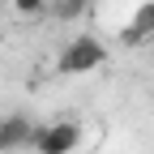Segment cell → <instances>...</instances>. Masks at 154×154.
<instances>
[{
	"instance_id": "277c9868",
	"label": "cell",
	"mask_w": 154,
	"mask_h": 154,
	"mask_svg": "<svg viewBox=\"0 0 154 154\" xmlns=\"http://www.w3.org/2000/svg\"><path fill=\"white\" fill-rule=\"evenodd\" d=\"M150 34H154V0H146V5L133 9V22L124 26L120 43H124V47H137V43H146Z\"/></svg>"
},
{
	"instance_id": "5b68a950",
	"label": "cell",
	"mask_w": 154,
	"mask_h": 154,
	"mask_svg": "<svg viewBox=\"0 0 154 154\" xmlns=\"http://www.w3.org/2000/svg\"><path fill=\"white\" fill-rule=\"evenodd\" d=\"M90 9V0H51V13L60 17V22H73V17H82Z\"/></svg>"
},
{
	"instance_id": "3957f363",
	"label": "cell",
	"mask_w": 154,
	"mask_h": 154,
	"mask_svg": "<svg viewBox=\"0 0 154 154\" xmlns=\"http://www.w3.org/2000/svg\"><path fill=\"white\" fill-rule=\"evenodd\" d=\"M30 141H34V124H30V116H9V120H0V154L26 150Z\"/></svg>"
},
{
	"instance_id": "8992f818",
	"label": "cell",
	"mask_w": 154,
	"mask_h": 154,
	"mask_svg": "<svg viewBox=\"0 0 154 154\" xmlns=\"http://www.w3.org/2000/svg\"><path fill=\"white\" fill-rule=\"evenodd\" d=\"M17 17H38V13H51V0H9Z\"/></svg>"
},
{
	"instance_id": "ba28073f",
	"label": "cell",
	"mask_w": 154,
	"mask_h": 154,
	"mask_svg": "<svg viewBox=\"0 0 154 154\" xmlns=\"http://www.w3.org/2000/svg\"><path fill=\"white\" fill-rule=\"evenodd\" d=\"M0 5H9V0H0Z\"/></svg>"
},
{
	"instance_id": "7a4b0ae2",
	"label": "cell",
	"mask_w": 154,
	"mask_h": 154,
	"mask_svg": "<svg viewBox=\"0 0 154 154\" xmlns=\"http://www.w3.org/2000/svg\"><path fill=\"white\" fill-rule=\"evenodd\" d=\"M38 154H73L82 146V120H51V124H34V141Z\"/></svg>"
},
{
	"instance_id": "52a82bcc",
	"label": "cell",
	"mask_w": 154,
	"mask_h": 154,
	"mask_svg": "<svg viewBox=\"0 0 154 154\" xmlns=\"http://www.w3.org/2000/svg\"><path fill=\"white\" fill-rule=\"evenodd\" d=\"M0 43H5V30H0Z\"/></svg>"
},
{
	"instance_id": "6da1fadb",
	"label": "cell",
	"mask_w": 154,
	"mask_h": 154,
	"mask_svg": "<svg viewBox=\"0 0 154 154\" xmlns=\"http://www.w3.org/2000/svg\"><path fill=\"white\" fill-rule=\"evenodd\" d=\"M103 64H107V47L94 34L69 38V43L60 47V56H56V73H60V77H82V73H94Z\"/></svg>"
}]
</instances>
